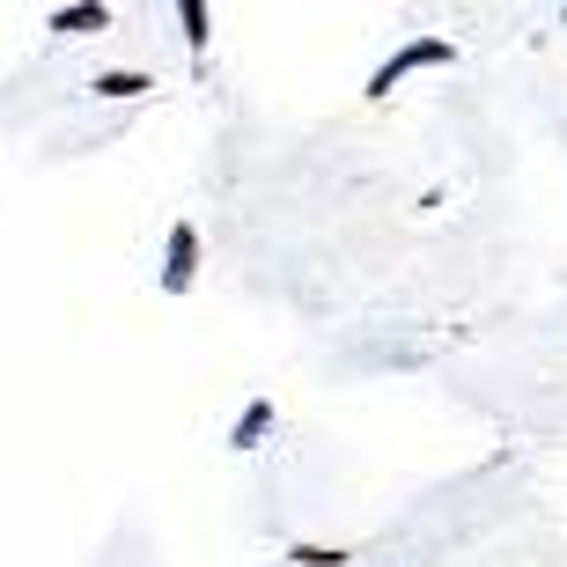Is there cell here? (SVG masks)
<instances>
[{
  "label": "cell",
  "mask_w": 567,
  "mask_h": 567,
  "mask_svg": "<svg viewBox=\"0 0 567 567\" xmlns=\"http://www.w3.org/2000/svg\"><path fill=\"white\" fill-rule=\"evenodd\" d=\"M427 66H457V44H450V38H413V44H399V52L369 74V96H391L405 74H427Z\"/></svg>",
  "instance_id": "cell-1"
},
{
  "label": "cell",
  "mask_w": 567,
  "mask_h": 567,
  "mask_svg": "<svg viewBox=\"0 0 567 567\" xmlns=\"http://www.w3.org/2000/svg\"><path fill=\"white\" fill-rule=\"evenodd\" d=\"M163 295H192V280H199V229L192 221H169V244H163Z\"/></svg>",
  "instance_id": "cell-2"
},
{
  "label": "cell",
  "mask_w": 567,
  "mask_h": 567,
  "mask_svg": "<svg viewBox=\"0 0 567 567\" xmlns=\"http://www.w3.org/2000/svg\"><path fill=\"white\" fill-rule=\"evenodd\" d=\"M44 30H60V38H89V30H111V8L104 0H82V8H52Z\"/></svg>",
  "instance_id": "cell-3"
},
{
  "label": "cell",
  "mask_w": 567,
  "mask_h": 567,
  "mask_svg": "<svg viewBox=\"0 0 567 567\" xmlns=\"http://www.w3.org/2000/svg\"><path fill=\"white\" fill-rule=\"evenodd\" d=\"M266 427H274V399H251L244 413H236V427H229V450H258Z\"/></svg>",
  "instance_id": "cell-4"
},
{
  "label": "cell",
  "mask_w": 567,
  "mask_h": 567,
  "mask_svg": "<svg viewBox=\"0 0 567 567\" xmlns=\"http://www.w3.org/2000/svg\"><path fill=\"white\" fill-rule=\"evenodd\" d=\"M177 22H185V44H192V60H199V52H207V38H214L207 0H177Z\"/></svg>",
  "instance_id": "cell-5"
},
{
  "label": "cell",
  "mask_w": 567,
  "mask_h": 567,
  "mask_svg": "<svg viewBox=\"0 0 567 567\" xmlns=\"http://www.w3.org/2000/svg\"><path fill=\"white\" fill-rule=\"evenodd\" d=\"M89 89H96V96H111V104H126V96H141V89H155V82H147V74H133V66H118V74H96Z\"/></svg>",
  "instance_id": "cell-6"
},
{
  "label": "cell",
  "mask_w": 567,
  "mask_h": 567,
  "mask_svg": "<svg viewBox=\"0 0 567 567\" xmlns=\"http://www.w3.org/2000/svg\"><path fill=\"white\" fill-rule=\"evenodd\" d=\"M288 560L295 567H347L354 553H347V546H288Z\"/></svg>",
  "instance_id": "cell-7"
},
{
  "label": "cell",
  "mask_w": 567,
  "mask_h": 567,
  "mask_svg": "<svg viewBox=\"0 0 567 567\" xmlns=\"http://www.w3.org/2000/svg\"><path fill=\"white\" fill-rule=\"evenodd\" d=\"M560 22H567V8H560Z\"/></svg>",
  "instance_id": "cell-8"
}]
</instances>
